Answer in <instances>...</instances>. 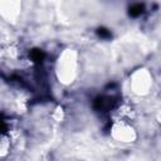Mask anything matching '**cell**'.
<instances>
[{"instance_id": "1", "label": "cell", "mask_w": 161, "mask_h": 161, "mask_svg": "<svg viewBox=\"0 0 161 161\" xmlns=\"http://www.w3.org/2000/svg\"><path fill=\"white\" fill-rule=\"evenodd\" d=\"M112 98L109 97H99L96 99L94 102V108L98 109V111H108L112 108Z\"/></svg>"}, {"instance_id": "2", "label": "cell", "mask_w": 161, "mask_h": 161, "mask_svg": "<svg viewBox=\"0 0 161 161\" xmlns=\"http://www.w3.org/2000/svg\"><path fill=\"white\" fill-rule=\"evenodd\" d=\"M10 147V138L6 135L5 131H0V156H4L8 153Z\"/></svg>"}, {"instance_id": "5", "label": "cell", "mask_w": 161, "mask_h": 161, "mask_svg": "<svg viewBox=\"0 0 161 161\" xmlns=\"http://www.w3.org/2000/svg\"><path fill=\"white\" fill-rule=\"evenodd\" d=\"M98 35H99L101 38H109V36H111V33H109L107 29L101 28V29H98Z\"/></svg>"}, {"instance_id": "3", "label": "cell", "mask_w": 161, "mask_h": 161, "mask_svg": "<svg viewBox=\"0 0 161 161\" xmlns=\"http://www.w3.org/2000/svg\"><path fill=\"white\" fill-rule=\"evenodd\" d=\"M142 10H143V6H142L141 4H135L133 6H131L130 14H131L132 16H138V15L142 13Z\"/></svg>"}, {"instance_id": "4", "label": "cell", "mask_w": 161, "mask_h": 161, "mask_svg": "<svg viewBox=\"0 0 161 161\" xmlns=\"http://www.w3.org/2000/svg\"><path fill=\"white\" fill-rule=\"evenodd\" d=\"M30 55H31V59H33L34 62H42V59L44 58V53H43L42 50H38V49L33 50Z\"/></svg>"}]
</instances>
